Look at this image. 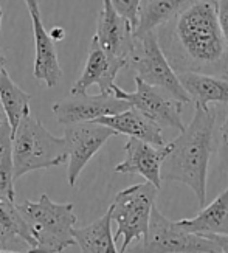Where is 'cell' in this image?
<instances>
[{"instance_id":"e0dca14e","label":"cell","mask_w":228,"mask_h":253,"mask_svg":"<svg viewBox=\"0 0 228 253\" xmlns=\"http://www.w3.org/2000/svg\"><path fill=\"white\" fill-rule=\"evenodd\" d=\"M179 224L190 233L228 236V185L210 205L191 219H180Z\"/></svg>"},{"instance_id":"1f68e13d","label":"cell","mask_w":228,"mask_h":253,"mask_svg":"<svg viewBox=\"0 0 228 253\" xmlns=\"http://www.w3.org/2000/svg\"><path fill=\"white\" fill-rule=\"evenodd\" d=\"M0 250H2V249H0Z\"/></svg>"},{"instance_id":"ac0fdd59","label":"cell","mask_w":228,"mask_h":253,"mask_svg":"<svg viewBox=\"0 0 228 253\" xmlns=\"http://www.w3.org/2000/svg\"><path fill=\"white\" fill-rule=\"evenodd\" d=\"M112 216L106 211L95 222L82 228H75L73 236L81 253H119L112 233Z\"/></svg>"},{"instance_id":"44dd1931","label":"cell","mask_w":228,"mask_h":253,"mask_svg":"<svg viewBox=\"0 0 228 253\" xmlns=\"http://www.w3.org/2000/svg\"><path fill=\"white\" fill-rule=\"evenodd\" d=\"M188 0H141L135 36L155 33L176 16Z\"/></svg>"},{"instance_id":"cb8c5ba5","label":"cell","mask_w":228,"mask_h":253,"mask_svg":"<svg viewBox=\"0 0 228 253\" xmlns=\"http://www.w3.org/2000/svg\"><path fill=\"white\" fill-rule=\"evenodd\" d=\"M111 2L114 8L118 11V14L127 19L135 28L138 22V11H140L141 0H111Z\"/></svg>"},{"instance_id":"f1b7e54d","label":"cell","mask_w":228,"mask_h":253,"mask_svg":"<svg viewBox=\"0 0 228 253\" xmlns=\"http://www.w3.org/2000/svg\"><path fill=\"white\" fill-rule=\"evenodd\" d=\"M5 123H8V117H6V112H5V107L2 104V100H0V127H2Z\"/></svg>"},{"instance_id":"4dcf8cb0","label":"cell","mask_w":228,"mask_h":253,"mask_svg":"<svg viewBox=\"0 0 228 253\" xmlns=\"http://www.w3.org/2000/svg\"><path fill=\"white\" fill-rule=\"evenodd\" d=\"M0 253H27V252H13V250H0Z\"/></svg>"},{"instance_id":"4fadbf2b","label":"cell","mask_w":228,"mask_h":253,"mask_svg":"<svg viewBox=\"0 0 228 253\" xmlns=\"http://www.w3.org/2000/svg\"><path fill=\"white\" fill-rule=\"evenodd\" d=\"M124 160L115 167V172L137 174L146 182L161 188V167L171 152V143L166 146H154L138 138H129L124 145Z\"/></svg>"},{"instance_id":"8fae6325","label":"cell","mask_w":228,"mask_h":253,"mask_svg":"<svg viewBox=\"0 0 228 253\" xmlns=\"http://www.w3.org/2000/svg\"><path fill=\"white\" fill-rule=\"evenodd\" d=\"M93 38L112 58L129 64V58L135 47V28L127 19L118 14L111 0H103Z\"/></svg>"},{"instance_id":"5bb4252c","label":"cell","mask_w":228,"mask_h":253,"mask_svg":"<svg viewBox=\"0 0 228 253\" xmlns=\"http://www.w3.org/2000/svg\"><path fill=\"white\" fill-rule=\"evenodd\" d=\"M33 35H35V78L45 83L47 87H54L62 78V69L59 65L58 51L50 33L42 24L39 14H31Z\"/></svg>"},{"instance_id":"83f0119b","label":"cell","mask_w":228,"mask_h":253,"mask_svg":"<svg viewBox=\"0 0 228 253\" xmlns=\"http://www.w3.org/2000/svg\"><path fill=\"white\" fill-rule=\"evenodd\" d=\"M48 33H50V36L54 42H59L65 38V30L62 27H53Z\"/></svg>"},{"instance_id":"52a82bcc","label":"cell","mask_w":228,"mask_h":253,"mask_svg":"<svg viewBox=\"0 0 228 253\" xmlns=\"http://www.w3.org/2000/svg\"><path fill=\"white\" fill-rule=\"evenodd\" d=\"M126 253H210V239L187 232L154 207L148 235Z\"/></svg>"},{"instance_id":"7402d4cb","label":"cell","mask_w":228,"mask_h":253,"mask_svg":"<svg viewBox=\"0 0 228 253\" xmlns=\"http://www.w3.org/2000/svg\"><path fill=\"white\" fill-rule=\"evenodd\" d=\"M14 157L13 132L9 123L0 127V199L14 202Z\"/></svg>"},{"instance_id":"d4e9b609","label":"cell","mask_w":228,"mask_h":253,"mask_svg":"<svg viewBox=\"0 0 228 253\" xmlns=\"http://www.w3.org/2000/svg\"><path fill=\"white\" fill-rule=\"evenodd\" d=\"M217 5V16H219V24L224 33V38L228 45V0H216Z\"/></svg>"},{"instance_id":"484cf974","label":"cell","mask_w":228,"mask_h":253,"mask_svg":"<svg viewBox=\"0 0 228 253\" xmlns=\"http://www.w3.org/2000/svg\"><path fill=\"white\" fill-rule=\"evenodd\" d=\"M210 239V253H228V236L203 235Z\"/></svg>"},{"instance_id":"7a4b0ae2","label":"cell","mask_w":228,"mask_h":253,"mask_svg":"<svg viewBox=\"0 0 228 253\" xmlns=\"http://www.w3.org/2000/svg\"><path fill=\"white\" fill-rule=\"evenodd\" d=\"M216 107H195L191 123L171 141L161 167V180L180 182L192 190L200 208L206 202L208 165L214 152Z\"/></svg>"},{"instance_id":"2e32d148","label":"cell","mask_w":228,"mask_h":253,"mask_svg":"<svg viewBox=\"0 0 228 253\" xmlns=\"http://www.w3.org/2000/svg\"><path fill=\"white\" fill-rule=\"evenodd\" d=\"M183 89L195 107H210L211 103L228 106V76L202 73H177Z\"/></svg>"},{"instance_id":"277c9868","label":"cell","mask_w":228,"mask_h":253,"mask_svg":"<svg viewBox=\"0 0 228 253\" xmlns=\"http://www.w3.org/2000/svg\"><path fill=\"white\" fill-rule=\"evenodd\" d=\"M14 179L31 171L59 167L69 162L67 143L56 137L39 120L28 114L13 134Z\"/></svg>"},{"instance_id":"ba28073f","label":"cell","mask_w":228,"mask_h":253,"mask_svg":"<svg viewBox=\"0 0 228 253\" xmlns=\"http://www.w3.org/2000/svg\"><path fill=\"white\" fill-rule=\"evenodd\" d=\"M135 92H126L121 87L115 85L114 95L126 100L130 106L152 120L161 129H176L180 132L185 130L182 120V106L183 103L177 101L168 92L158 89L155 85H151L143 80L135 78Z\"/></svg>"},{"instance_id":"ffe728a7","label":"cell","mask_w":228,"mask_h":253,"mask_svg":"<svg viewBox=\"0 0 228 253\" xmlns=\"http://www.w3.org/2000/svg\"><path fill=\"white\" fill-rule=\"evenodd\" d=\"M0 100H2V104L5 107L11 132L14 134L22 120L28 114H31L30 111L31 95L27 93L25 90H22L13 81V78L9 76L5 67V61L2 64V67H0Z\"/></svg>"},{"instance_id":"603a6c76","label":"cell","mask_w":228,"mask_h":253,"mask_svg":"<svg viewBox=\"0 0 228 253\" xmlns=\"http://www.w3.org/2000/svg\"><path fill=\"white\" fill-rule=\"evenodd\" d=\"M214 152L221 172L228 175V106L216 107Z\"/></svg>"},{"instance_id":"7c38bea8","label":"cell","mask_w":228,"mask_h":253,"mask_svg":"<svg viewBox=\"0 0 228 253\" xmlns=\"http://www.w3.org/2000/svg\"><path fill=\"white\" fill-rule=\"evenodd\" d=\"M124 67H127L126 61L112 58L98 41L92 38L84 70L75 81L70 93H87V89L95 84L100 87V93H114L116 85L115 78Z\"/></svg>"},{"instance_id":"30bf717a","label":"cell","mask_w":228,"mask_h":253,"mask_svg":"<svg viewBox=\"0 0 228 253\" xmlns=\"http://www.w3.org/2000/svg\"><path fill=\"white\" fill-rule=\"evenodd\" d=\"M129 107L132 106L114 93H70L54 103L51 111L58 123L69 126L75 123L96 122L103 117L121 114Z\"/></svg>"},{"instance_id":"4316f807","label":"cell","mask_w":228,"mask_h":253,"mask_svg":"<svg viewBox=\"0 0 228 253\" xmlns=\"http://www.w3.org/2000/svg\"><path fill=\"white\" fill-rule=\"evenodd\" d=\"M27 8L30 11V16L31 14H39L40 16V3L42 0H25Z\"/></svg>"},{"instance_id":"9c48e42d","label":"cell","mask_w":228,"mask_h":253,"mask_svg":"<svg viewBox=\"0 0 228 253\" xmlns=\"http://www.w3.org/2000/svg\"><path fill=\"white\" fill-rule=\"evenodd\" d=\"M118 135L111 127L96 122L75 123L65 126L64 138L67 143V180L70 186L76 185L82 169L87 167L95 154L100 151L109 138Z\"/></svg>"},{"instance_id":"8992f818","label":"cell","mask_w":228,"mask_h":253,"mask_svg":"<svg viewBox=\"0 0 228 253\" xmlns=\"http://www.w3.org/2000/svg\"><path fill=\"white\" fill-rule=\"evenodd\" d=\"M127 67L135 72V78L168 92L183 104L191 103V98L183 89L177 72L171 67L160 48L157 33L135 36V47L129 58Z\"/></svg>"},{"instance_id":"9a60e30c","label":"cell","mask_w":228,"mask_h":253,"mask_svg":"<svg viewBox=\"0 0 228 253\" xmlns=\"http://www.w3.org/2000/svg\"><path fill=\"white\" fill-rule=\"evenodd\" d=\"M96 123H101L107 127L114 129L116 134H124L129 135V138L143 140L154 146L168 145L165 137H163L161 132L163 129L135 107H129L127 111L116 115L103 117L100 120H96Z\"/></svg>"},{"instance_id":"5b68a950","label":"cell","mask_w":228,"mask_h":253,"mask_svg":"<svg viewBox=\"0 0 228 253\" xmlns=\"http://www.w3.org/2000/svg\"><path fill=\"white\" fill-rule=\"evenodd\" d=\"M157 196L158 188L149 182L132 185L115 196L109 211L112 221L116 224L115 241L123 236L119 253H126L134 241L138 243L148 235Z\"/></svg>"},{"instance_id":"3957f363","label":"cell","mask_w":228,"mask_h":253,"mask_svg":"<svg viewBox=\"0 0 228 253\" xmlns=\"http://www.w3.org/2000/svg\"><path fill=\"white\" fill-rule=\"evenodd\" d=\"M19 211L27 221L36 246L27 253H61L76 244L73 232L78 222L72 202H53L47 194L39 201H22Z\"/></svg>"},{"instance_id":"d6986e66","label":"cell","mask_w":228,"mask_h":253,"mask_svg":"<svg viewBox=\"0 0 228 253\" xmlns=\"http://www.w3.org/2000/svg\"><path fill=\"white\" fill-rule=\"evenodd\" d=\"M22 241L33 249L36 241L33 238L27 221L19 211L17 204L0 199V249L9 250V247Z\"/></svg>"},{"instance_id":"f546056e","label":"cell","mask_w":228,"mask_h":253,"mask_svg":"<svg viewBox=\"0 0 228 253\" xmlns=\"http://www.w3.org/2000/svg\"><path fill=\"white\" fill-rule=\"evenodd\" d=\"M2 19H3V8L0 6V27H2ZM3 58H0V67H2V64H3Z\"/></svg>"},{"instance_id":"6da1fadb","label":"cell","mask_w":228,"mask_h":253,"mask_svg":"<svg viewBox=\"0 0 228 253\" xmlns=\"http://www.w3.org/2000/svg\"><path fill=\"white\" fill-rule=\"evenodd\" d=\"M155 33L163 54L177 73L228 76V45L216 0H188Z\"/></svg>"}]
</instances>
